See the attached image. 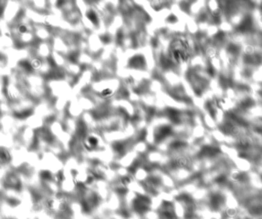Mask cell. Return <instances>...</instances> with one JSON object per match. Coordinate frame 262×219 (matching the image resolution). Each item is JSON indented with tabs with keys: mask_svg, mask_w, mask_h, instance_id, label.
I'll use <instances>...</instances> for the list:
<instances>
[{
	"mask_svg": "<svg viewBox=\"0 0 262 219\" xmlns=\"http://www.w3.org/2000/svg\"><path fill=\"white\" fill-rule=\"evenodd\" d=\"M86 144H89L90 149H91V147H94L97 144V139H96L95 137H93V136H90V137L88 138V143Z\"/></svg>",
	"mask_w": 262,
	"mask_h": 219,
	"instance_id": "1",
	"label": "cell"
},
{
	"mask_svg": "<svg viewBox=\"0 0 262 219\" xmlns=\"http://www.w3.org/2000/svg\"><path fill=\"white\" fill-rule=\"evenodd\" d=\"M112 93H113L112 90L109 89V88H107V89H104L101 91V95L102 96H110V95H112Z\"/></svg>",
	"mask_w": 262,
	"mask_h": 219,
	"instance_id": "2",
	"label": "cell"
},
{
	"mask_svg": "<svg viewBox=\"0 0 262 219\" xmlns=\"http://www.w3.org/2000/svg\"><path fill=\"white\" fill-rule=\"evenodd\" d=\"M19 32L21 34H25L27 32V27H26V26H21V27L19 28Z\"/></svg>",
	"mask_w": 262,
	"mask_h": 219,
	"instance_id": "3",
	"label": "cell"
},
{
	"mask_svg": "<svg viewBox=\"0 0 262 219\" xmlns=\"http://www.w3.org/2000/svg\"><path fill=\"white\" fill-rule=\"evenodd\" d=\"M39 65H40V64H39V61H37V59H36V61H34V62H33V66H34V67L37 68V67L39 66Z\"/></svg>",
	"mask_w": 262,
	"mask_h": 219,
	"instance_id": "4",
	"label": "cell"
}]
</instances>
